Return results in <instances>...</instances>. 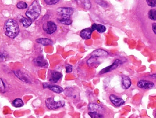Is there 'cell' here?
<instances>
[{"label":"cell","mask_w":156,"mask_h":118,"mask_svg":"<svg viewBox=\"0 0 156 118\" xmlns=\"http://www.w3.org/2000/svg\"><path fill=\"white\" fill-rule=\"evenodd\" d=\"M65 90V95H67L68 97H72L74 99L77 98V95L74 94V92L72 88H68Z\"/></svg>","instance_id":"cell-23"},{"label":"cell","mask_w":156,"mask_h":118,"mask_svg":"<svg viewBox=\"0 0 156 118\" xmlns=\"http://www.w3.org/2000/svg\"><path fill=\"white\" fill-rule=\"evenodd\" d=\"M150 77L151 78L154 79V80H156V74H151L150 76Z\"/></svg>","instance_id":"cell-33"},{"label":"cell","mask_w":156,"mask_h":118,"mask_svg":"<svg viewBox=\"0 0 156 118\" xmlns=\"http://www.w3.org/2000/svg\"><path fill=\"white\" fill-rule=\"evenodd\" d=\"M58 20L61 23L66 25H70L72 23V21L69 18H61L58 19Z\"/></svg>","instance_id":"cell-26"},{"label":"cell","mask_w":156,"mask_h":118,"mask_svg":"<svg viewBox=\"0 0 156 118\" xmlns=\"http://www.w3.org/2000/svg\"><path fill=\"white\" fill-rule=\"evenodd\" d=\"M34 63L39 67H46L48 66V62L44 59L43 57L39 56L34 60Z\"/></svg>","instance_id":"cell-12"},{"label":"cell","mask_w":156,"mask_h":118,"mask_svg":"<svg viewBox=\"0 0 156 118\" xmlns=\"http://www.w3.org/2000/svg\"><path fill=\"white\" fill-rule=\"evenodd\" d=\"M88 114L91 118H104L103 115L97 112H90Z\"/></svg>","instance_id":"cell-25"},{"label":"cell","mask_w":156,"mask_h":118,"mask_svg":"<svg viewBox=\"0 0 156 118\" xmlns=\"http://www.w3.org/2000/svg\"><path fill=\"white\" fill-rule=\"evenodd\" d=\"M122 88L125 90H127L130 87L132 83L129 77L124 76L122 77Z\"/></svg>","instance_id":"cell-15"},{"label":"cell","mask_w":156,"mask_h":118,"mask_svg":"<svg viewBox=\"0 0 156 118\" xmlns=\"http://www.w3.org/2000/svg\"><path fill=\"white\" fill-rule=\"evenodd\" d=\"M155 116H156V114H155Z\"/></svg>","instance_id":"cell-34"},{"label":"cell","mask_w":156,"mask_h":118,"mask_svg":"<svg viewBox=\"0 0 156 118\" xmlns=\"http://www.w3.org/2000/svg\"><path fill=\"white\" fill-rule=\"evenodd\" d=\"M103 107L95 103H90L88 105V109L90 112H98L103 110Z\"/></svg>","instance_id":"cell-18"},{"label":"cell","mask_w":156,"mask_h":118,"mask_svg":"<svg viewBox=\"0 0 156 118\" xmlns=\"http://www.w3.org/2000/svg\"><path fill=\"white\" fill-rule=\"evenodd\" d=\"M152 28L153 32L156 35V23H154L152 24Z\"/></svg>","instance_id":"cell-32"},{"label":"cell","mask_w":156,"mask_h":118,"mask_svg":"<svg viewBox=\"0 0 156 118\" xmlns=\"http://www.w3.org/2000/svg\"><path fill=\"white\" fill-rule=\"evenodd\" d=\"M28 7L27 4L26 2L21 1L18 2L16 4V7L20 9H25Z\"/></svg>","instance_id":"cell-27"},{"label":"cell","mask_w":156,"mask_h":118,"mask_svg":"<svg viewBox=\"0 0 156 118\" xmlns=\"http://www.w3.org/2000/svg\"><path fill=\"white\" fill-rule=\"evenodd\" d=\"M45 104L47 108L49 110H54L64 107L65 103L62 100L55 101L54 98H50L46 100Z\"/></svg>","instance_id":"cell-3"},{"label":"cell","mask_w":156,"mask_h":118,"mask_svg":"<svg viewBox=\"0 0 156 118\" xmlns=\"http://www.w3.org/2000/svg\"><path fill=\"white\" fill-rule=\"evenodd\" d=\"M20 22L23 24V27L27 28H28L32 24L33 20L30 19L28 17H27V18L23 17L21 19Z\"/></svg>","instance_id":"cell-20"},{"label":"cell","mask_w":156,"mask_h":118,"mask_svg":"<svg viewBox=\"0 0 156 118\" xmlns=\"http://www.w3.org/2000/svg\"><path fill=\"white\" fill-rule=\"evenodd\" d=\"M92 29L90 28H87L84 29L82 30L80 32V36L84 40H88L90 39L91 37V34H92Z\"/></svg>","instance_id":"cell-13"},{"label":"cell","mask_w":156,"mask_h":118,"mask_svg":"<svg viewBox=\"0 0 156 118\" xmlns=\"http://www.w3.org/2000/svg\"><path fill=\"white\" fill-rule=\"evenodd\" d=\"M109 100L114 106L120 107L125 104V102L122 98H119L115 95H111L109 96Z\"/></svg>","instance_id":"cell-9"},{"label":"cell","mask_w":156,"mask_h":118,"mask_svg":"<svg viewBox=\"0 0 156 118\" xmlns=\"http://www.w3.org/2000/svg\"><path fill=\"white\" fill-rule=\"evenodd\" d=\"M148 17L153 21H156V9H152L149 11L148 13Z\"/></svg>","instance_id":"cell-24"},{"label":"cell","mask_w":156,"mask_h":118,"mask_svg":"<svg viewBox=\"0 0 156 118\" xmlns=\"http://www.w3.org/2000/svg\"><path fill=\"white\" fill-rule=\"evenodd\" d=\"M12 104L14 107L20 108V107H21L23 106L24 103L21 99L16 98L13 101Z\"/></svg>","instance_id":"cell-19"},{"label":"cell","mask_w":156,"mask_h":118,"mask_svg":"<svg viewBox=\"0 0 156 118\" xmlns=\"http://www.w3.org/2000/svg\"><path fill=\"white\" fill-rule=\"evenodd\" d=\"M98 57H91L88 61H87V64L90 66L93 67V66H96L97 65L99 64L98 60L97 59Z\"/></svg>","instance_id":"cell-21"},{"label":"cell","mask_w":156,"mask_h":118,"mask_svg":"<svg viewBox=\"0 0 156 118\" xmlns=\"http://www.w3.org/2000/svg\"><path fill=\"white\" fill-rule=\"evenodd\" d=\"M137 87L140 89L149 90L154 88L155 84L150 80L141 79L137 83Z\"/></svg>","instance_id":"cell-7"},{"label":"cell","mask_w":156,"mask_h":118,"mask_svg":"<svg viewBox=\"0 0 156 118\" xmlns=\"http://www.w3.org/2000/svg\"><path fill=\"white\" fill-rule=\"evenodd\" d=\"M14 72L15 76L23 83H32V80L30 78L27 76V74H24L22 72L20 71V70H16Z\"/></svg>","instance_id":"cell-10"},{"label":"cell","mask_w":156,"mask_h":118,"mask_svg":"<svg viewBox=\"0 0 156 118\" xmlns=\"http://www.w3.org/2000/svg\"><path fill=\"white\" fill-rule=\"evenodd\" d=\"M79 3L83 6L85 9H88L91 7V4L89 0H77Z\"/></svg>","instance_id":"cell-22"},{"label":"cell","mask_w":156,"mask_h":118,"mask_svg":"<svg viewBox=\"0 0 156 118\" xmlns=\"http://www.w3.org/2000/svg\"><path fill=\"white\" fill-rule=\"evenodd\" d=\"M4 33L9 38H16L20 33V28L16 21L12 19H9L4 24Z\"/></svg>","instance_id":"cell-1"},{"label":"cell","mask_w":156,"mask_h":118,"mask_svg":"<svg viewBox=\"0 0 156 118\" xmlns=\"http://www.w3.org/2000/svg\"><path fill=\"white\" fill-rule=\"evenodd\" d=\"M122 64V62L120 60L116 59L115 60V62L113 63L111 65L105 67L101 70V71L99 72V74H105V73L110 72L116 69L119 66H120Z\"/></svg>","instance_id":"cell-5"},{"label":"cell","mask_w":156,"mask_h":118,"mask_svg":"<svg viewBox=\"0 0 156 118\" xmlns=\"http://www.w3.org/2000/svg\"><path fill=\"white\" fill-rule=\"evenodd\" d=\"M92 31L97 30L99 33H103L105 32L106 28L102 24H93L91 27Z\"/></svg>","instance_id":"cell-17"},{"label":"cell","mask_w":156,"mask_h":118,"mask_svg":"<svg viewBox=\"0 0 156 118\" xmlns=\"http://www.w3.org/2000/svg\"><path fill=\"white\" fill-rule=\"evenodd\" d=\"M43 29L47 34L51 35L55 32L57 27L53 22L48 21L43 24Z\"/></svg>","instance_id":"cell-6"},{"label":"cell","mask_w":156,"mask_h":118,"mask_svg":"<svg viewBox=\"0 0 156 118\" xmlns=\"http://www.w3.org/2000/svg\"><path fill=\"white\" fill-rule=\"evenodd\" d=\"M74 12V9L69 7H61L57 9L58 15L62 18H69Z\"/></svg>","instance_id":"cell-4"},{"label":"cell","mask_w":156,"mask_h":118,"mask_svg":"<svg viewBox=\"0 0 156 118\" xmlns=\"http://www.w3.org/2000/svg\"><path fill=\"white\" fill-rule=\"evenodd\" d=\"M60 0H44L45 3L48 5H51L56 4Z\"/></svg>","instance_id":"cell-28"},{"label":"cell","mask_w":156,"mask_h":118,"mask_svg":"<svg viewBox=\"0 0 156 118\" xmlns=\"http://www.w3.org/2000/svg\"><path fill=\"white\" fill-rule=\"evenodd\" d=\"M1 84H2L1 85V86H2V87H1V92L3 93V90H4V91H5V90H6V84H5V83H4V82L3 81V79H2V78H1Z\"/></svg>","instance_id":"cell-30"},{"label":"cell","mask_w":156,"mask_h":118,"mask_svg":"<svg viewBox=\"0 0 156 118\" xmlns=\"http://www.w3.org/2000/svg\"><path fill=\"white\" fill-rule=\"evenodd\" d=\"M66 73H70L72 71V66L70 65H67L65 66Z\"/></svg>","instance_id":"cell-31"},{"label":"cell","mask_w":156,"mask_h":118,"mask_svg":"<svg viewBox=\"0 0 156 118\" xmlns=\"http://www.w3.org/2000/svg\"><path fill=\"white\" fill-rule=\"evenodd\" d=\"M36 42L43 46H48L53 44V42L52 40L46 38H38L36 39Z\"/></svg>","instance_id":"cell-16"},{"label":"cell","mask_w":156,"mask_h":118,"mask_svg":"<svg viewBox=\"0 0 156 118\" xmlns=\"http://www.w3.org/2000/svg\"><path fill=\"white\" fill-rule=\"evenodd\" d=\"M43 86L44 89L48 88L50 90L55 93L56 94H60L61 93L64 92L63 88L60 86L57 85L50 84L48 83H44L43 84Z\"/></svg>","instance_id":"cell-8"},{"label":"cell","mask_w":156,"mask_h":118,"mask_svg":"<svg viewBox=\"0 0 156 118\" xmlns=\"http://www.w3.org/2000/svg\"><path fill=\"white\" fill-rule=\"evenodd\" d=\"M62 77V73L59 72L54 71L51 73L49 81L53 83H56Z\"/></svg>","instance_id":"cell-11"},{"label":"cell","mask_w":156,"mask_h":118,"mask_svg":"<svg viewBox=\"0 0 156 118\" xmlns=\"http://www.w3.org/2000/svg\"><path fill=\"white\" fill-rule=\"evenodd\" d=\"M146 2L151 7H154L156 6V0H146Z\"/></svg>","instance_id":"cell-29"},{"label":"cell","mask_w":156,"mask_h":118,"mask_svg":"<svg viewBox=\"0 0 156 118\" xmlns=\"http://www.w3.org/2000/svg\"><path fill=\"white\" fill-rule=\"evenodd\" d=\"M41 11L40 3L38 1H34L29 7L27 10L26 12V15L27 17L34 20L39 17L41 14Z\"/></svg>","instance_id":"cell-2"},{"label":"cell","mask_w":156,"mask_h":118,"mask_svg":"<svg viewBox=\"0 0 156 118\" xmlns=\"http://www.w3.org/2000/svg\"><path fill=\"white\" fill-rule=\"evenodd\" d=\"M91 57H105L108 56V53L105 50H102V49H98L94 50L91 54Z\"/></svg>","instance_id":"cell-14"}]
</instances>
